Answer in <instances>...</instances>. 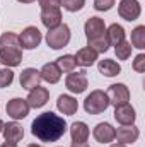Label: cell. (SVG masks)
<instances>
[{"label":"cell","instance_id":"1","mask_svg":"<svg viewBox=\"0 0 145 147\" xmlns=\"http://www.w3.org/2000/svg\"><path fill=\"white\" fill-rule=\"evenodd\" d=\"M67 132V121L63 116L55 115L53 111H46L38 115L31 125V134L41 142H56Z\"/></svg>","mask_w":145,"mask_h":147},{"label":"cell","instance_id":"27","mask_svg":"<svg viewBox=\"0 0 145 147\" xmlns=\"http://www.w3.org/2000/svg\"><path fill=\"white\" fill-rule=\"evenodd\" d=\"M132 48H133V46H132L128 41H121L119 45H116V46H114V53H116L118 60H128L130 55H132Z\"/></svg>","mask_w":145,"mask_h":147},{"label":"cell","instance_id":"13","mask_svg":"<svg viewBox=\"0 0 145 147\" xmlns=\"http://www.w3.org/2000/svg\"><path fill=\"white\" fill-rule=\"evenodd\" d=\"M92 135H94V139H96L99 144H109V142L114 140V128H113V125L103 121V123H97V125L94 127Z\"/></svg>","mask_w":145,"mask_h":147},{"label":"cell","instance_id":"20","mask_svg":"<svg viewBox=\"0 0 145 147\" xmlns=\"http://www.w3.org/2000/svg\"><path fill=\"white\" fill-rule=\"evenodd\" d=\"M39 75H41V80H46L48 84H56L62 77V70L58 69V65L55 62H48L39 70Z\"/></svg>","mask_w":145,"mask_h":147},{"label":"cell","instance_id":"8","mask_svg":"<svg viewBox=\"0 0 145 147\" xmlns=\"http://www.w3.org/2000/svg\"><path fill=\"white\" fill-rule=\"evenodd\" d=\"M41 31L38 29L36 26H28L22 33H21V36H19V43H21V48H24V50H34L39 46V43H41Z\"/></svg>","mask_w":145,"mask_h":147},{"label":"cell","instance_id":"11","mask_svg":"<svg viewBox=\"0 0 145 147\" xmlns=\"http://www.w3.org/2000/svg\"><path fill=\"white\" fill-rule=\"evenodd\" d=\"M50 99V91L46 87H41V86H36L34 89L29 91V96H28V105L29 108H43Z\"/></svg>","mask_w":145,"mask_h":147},{"label":"cell","instance_id":"2","mask_svg":"<svg viewBox=\"0 0 145 147\" xmlns=\"http://www.w3.org/2000/svg\"><path fill=\"white\" fill-rule=\"evenodd\" d=\"M108 106H109L108 96L101 89L92 91L84 99V110H85V113H89V115H101V113H104V111L108 110Z\"/></svg>","mask_w":145,"mask_h":147},{"label":"cell","instance_id":"21","mask_svg":"<svg viewBox=\"0 0 145 147\" xmlns=\"http://www.w3.org/2000/svg\"><path fill=\"white\" fill-rule=\"evenodd\" d=\"M56 108L60 113H63V115H75L77 110H79V103H77V99L72 98V96H68V94H62L60 98H58V101H56Z\"/></svg>","mask_w":145,"mask_h":147},{"label":"cell","instance_id":"5","mask_svg":"<svg viewBox=\"0 0 145 147\" xmlns=\"http://www.w3.org/2000/svg\"><path fill=\"white\" fill-rule=\"evenodd\" d=\"M65 86L67 89L73 92V94H82L87 86H89V80H87V72L85 70H79V72H68L67 79H65Z\"/></svg>","mask_w":145,"mask_h":147},{"label":"cell","instance_id":"26","mask_svg":"<svg viewBox=\"0 0 145 147\" xmlns=\"http://www.w3.org/2000/svg\"><path fill=\"white\" fill-rule=\"evenodd\" d=\"M56 65H58V69L62 70V72H73V69L77 67V63H75V57L73 55H63V57H60V58H56V62H55Z\"/></svg>","mask_w":145,"mask_h":147},{"label":"cell","instance_id":"9","mask_svg":"<svg viewBox=\"0 0 145 147\" xmlns=\"http://www.w3.org/2000/svg\"><path fill=\"white\" fill-rule=\"evenodd\" d=\"M5 111L12 120H22V118H26L29 115V105L22 98H14V99H10L7 103Z\"/></svg>","mask_w":145,"mask_h":147},{"label":"cell","instance_id":"3","mask_svg":"<svg viewBox=\"0 0 145 147\" xmlns=\"http://www.w3.org/2000/svg\"><path fill=\"white\" fill-rule=\"evenodd\" d=\"M70 28L67 24H60L53 29H48L46 34V43L51 50H60L70 43Z\"/></svg>","mask_w":145,"mask_h":147},{"label":"cell","instance_id":"31","mask_svg":"<svg viewBox=\"0 0 145 147\" xmlns=\"http://www.w3.org/2000/svg\"><path fill=\"white\" fill-rule=\"evenodd\" d=\"M116 0H94V9L97 12H106L109 9H113Z\"/></svg>","mask_w":145,"mask_h":147},{"label":"cell","instance_id":"38","mask_svg":"<svg viewBox=\"0 0 145 147\" xmlns=\"http://www.w3.org/2000/svg\"><path fill=\"white\" fill-rule=\"evenodd\" d=\"M3 125H5V123H3V121L0 120V134H2V130H3Z\"/></svg>","mask_w":145,"mask_h":147},{"label":"cell","instance_id":"25","mask_svg":"<svg viewBox=\"0 0 145 147\" xmlns=\"http://www.w3.org/2000/svg\"><path fill=\"white\" fill-rule=\"evenodd\" d=\"M130 45L137 50H144L145 48V26H137L132 31V41Z\"/></svg>","mask_w":145,"mask_h":147},{"label":"cell","instance_id":"32","mask_svg":"<svg viewBox=\"0 0 145 147\" xmlns=\"http://www.w3.org/2000/svg\"><path fill=\"white\" fill-rule=\"evenodd\" d=\"M133 70L135 72H145V55L144 53H140V55H137L135 57V60H133Z\"/></svg>","mask_w":145,"mask_h":147},{"label":"cell","instance_id":"18","mask_svg":"<svg viewBox=\"0 0 145 147\" xmlns=\"http://www.w3.org/2000/svg\"><path fill=\"white\" fill-rule=\"evenodd\" d=\"M89 127L84 121H73L70 127V137L73 144H85L89 139Z\"/></svg>","mask_w":145,"mask_h":147},{"label":"cell","instance_id":"16","mask_svg":"<svg viewBox=\"0 0 145 147\" xmlns=\"http://www.w3.org/2000/svg\"><path fill=\"white\" fill-rule=\"evenodd\" d=\"M19 80H21V87H22V89L31 91V89H34L36 86H39V82H41L39 70H36V69H31V67H29V69H24V70L21 72Z\"/></svg>","mask_w":145,"mask_h":147},{"label":"cell","instance_id":"19","mask_svg":"<svg viewBox=\"0 0 145 147\" xmlns=\"http://www.w3.org/2000/svg\"><path fill=\"white\" fill-rule=\"evenodd\" d=\"M73 57H75V63L80 65V67H84V69L94 65L96 60H97V53H96L92 48H89V46L80 48V50L77 51V55H73Z\"/></svg>","mask_w":145,"mask_h":147},{"label":"cell","instance_id":"29","mask_svg":"<svg viewBox=\"0 0 145 147\" xmlns=\"http://www.w3.org/2000/svg\"><path fill=\"white\" fill-rule=\"evenodd\" d=\"M62 5L68 12H79L85 5V0H62Z\"/></svg>","mask_w":145,"mask_h":147},{"label":"cell","instance_id":"22","mask_svg":"<svg viewBox=\"0 0 145 147\" xmlns=\"http://www.w3.org/2000/svg\"><path fill=\"white\" fill-rule=\"evenodd\" d=\"M106 39H108L109 46H116L121 41H125V28L119 24H111L106 29Z\"/></svg>","mask_w":145,"mask_h":147},{"label":"cell","instance_id":"33","mask_svg":"<svg viewBox=\"0 0 145 147\" xmlns=\"http://www.w3.org/2000/svg\"><path fill=\"white\" fill-rule=\"evenodd\" d=\"M41 9H60L62 0H38Z\"/></svg>","mask_w":145,"mask_h":147},{"label":"cell","instance_id":"6","mask_svg":"<svg viewBox=\"0 0 145 147\" xmlns=\"http://www.w3.org/2000/svg\"><path fill=\"white\" fill-rule=\"evenodd\" d=\"M0 62L7 69L21 65V62H22V50H21V46H2L0 48Z\"/></svg>","mask_w":145,"mask_h":147},{"label":"cell","instance_id":"12","mask_svg":"<svg viewBox=\"0 0 145 147\" xmlns=\"http://www.w3.org/2000/svg\"><path fill=\"white\" fill-rule=\"evenodd\" d=\"M84 31H85L87 39L103 36V34H106V24H104V21H103L101 17H89V19L85 21Z\"/></svg>","mask_w":145,"mask_h":147},{"label":"cell","instance_id":"34","mask_svg":"<svg viewBox=\"0 0 145 147\" xmlns=\"http://www.w3.org/2000/svg\"><path fill=\"white\" fill-rule=\"evenodd\" d=\"M0 147H17V144H14V142H3Z\"/></svg>","mask_w":145,"mask_h":147},{"label":"cell","instance_id":"36","mask_svg":"<svg viewBox=\"0 0 145 147\" xmlns=\"http://www.w3.org/2000/svg\"><path fill=\"white\" fill-rule=\"evenodd\" d=\"M17 2H21V3H33L34 0H17Z\"/></svg>","mask_w":145,"mask_h":147},{"label":"cell","instance_id":"15","mask_svg":"<svg viewBox=\"0 0 145 147\" xmlns=\"http://www.w3.org/2000/svg\"><path fill=\"white\" fill-rule=\"evenodd\" d=\"M2 134H3L5 142H14V144L21 142L22 137H24V130H22V127H21L17 121H9V123H5Z\"/></svg>","mask_w":145,"mask_h":147},{"label":"cell","instance_id":"30","mask_svg":"<svg viewBox=\"0 0 145 147\" xmlns=\"http://www.w3.org/2000/svg\"><path fill=\"white\" fill-rule=\"evenodd\" d=\"M14 82V72L10 69H2L0 70V89L10 86Z\"/></svg>","mask_w":145,"mask_h":147},{"label":"cell","instance_id":"23","mask_svg":"<svg viewBox=\"0 0 145 147\" xmlns=\"http://www.w3.org/2000/svg\"><path fill=\"white\" fill-rule=\"evenodd\" d=\"M97 69H99V72L103 74L104 77H114V75H118V74L121 72V65H119L118 62L111 60V58L101 60V62L97 63Z\"/></svg>","mask_w":145,"mask_h":147},{"label":"cell","instance_id":"35","mask_svg":"<svg viewBox=\"0 0 145 147\" xmlns=\"http://www.w3.org/2000/svg\"><path fill=\"white\" fill-rule=\"evenodd\" d=\"M72 147H89L87 144H72Z\"/></svg>","mask_w":145,"mask_h":147},{"label":"cell","instance_id":"7","mask_svg":"<svg viewBox=\"0 0 145 147\" xmlns=\"http://www.w3.org/2000/svg\"><path fill=\"white\" fill-rule=\"evenodd\" d=\"M118 14L121 19L125 21H137L142 14V7L138 3V0H121L118 5Z\"/></svg>","mask_w":145,"mask_h":147},{"label":"cell","instance_id":"24","mask_svg":"<svg viewBox=\"0 0 145 147\" xmlns=\"http://www.w3.org/2000/svg\"><path fill=\"white\" fill-rule=\"evenodd\" d=\"M87 46L92 48L97 55H99V53H106L109 50V43H108V39H106V34L92 38V39H87Z\"/></svg>","mask_w":145,"mask_h":147},{"label":"cell","instance_id":"14","mask_svg":"<svg viewBox=\"0 0 145 147\" xmlns=\"http://www.w3.org/2000/svg\"><path fill=\"white\" fill-rule=\"evenodd\" d=\"M135 118H137V113L133 110V106H130L128 103L114 108V120L119 125H133Z\"/></svg>","mask_w":145,"mask_h":147},{"label":"cell","instance_id":"17","mask_svg":"<svg viewBox=\"0 0 145 147\" xmlns=\"http://www.w3.org/2000/svg\"><path fill=\"white\" fill-rule=\"evenodd\" d=\"M41 22L44 28L53 29L62 24V12L60 9H41Z\"/></svg>","mask_w":145,"mask_h":147},{"label":"cell","instance_id":"39","mask_svg":"<svg viewBox=\"0 0 145 147\" xmlns=\"http://www.w3.org/2000/svg\"><path fill=\"white\" fill-rule=\"evenodd\" d=\"M28 147H43V146H39V144H29Z\"/></svg>","mask_w":145,"mask_h":147},{"label":"cell","instance_id":"4","mask_svg":"<svg viewBox=\"0 0 145 147\" xmlns=\"http://www.w3.org/2000/svg\"><path fill=\"white\" fill-rule=\"evenodd\" d=\"M106 96H108L109 105H113L114 108L126 105L130 101V91L125 84H111L106 91Z\"/></svg>","mask_w":145,"mask_h":147},{"label":"cell","instance_id":"37","mask_svg":"<svg viewBox=\"0 0 145 147\" xmlns=\"http://www.w3.org/2000/svg\"><path fill=\"white\" fill-rule=\"evenodd\" d=\"M111 147H126V146H125V144H113Z\"/></svg>","mask_w":145,"mask_h":147},{"label":"cell","instance_id":"28","mask_svg":"<svg viewBox=\"0 0 145 147\" xmlns=\"http://www.w3.org/2000/svg\"><path fill=\"white\" fill-rule=\"evenodd\" d=\"M2 46H21L19 36H17L15 33H10V31L3 33V34L0 36V48H2Z\"/></svg>","mask_w":145,"mask_h":147},{"label":"cell","instance_id":"10","mask_svg":"<svg viewBox=\"0 0 145 147\" xmlns=\"http://www.w3.org/2000/svg\"><path fill=\"white\" fill-rule=\"evenodd\" d=\"M140 135V130L135 125H121L118 130H114V139L118 140V144H133L137 142Z\"/></svg>","mask_w":145,"mask_h":147}]
</instances>
